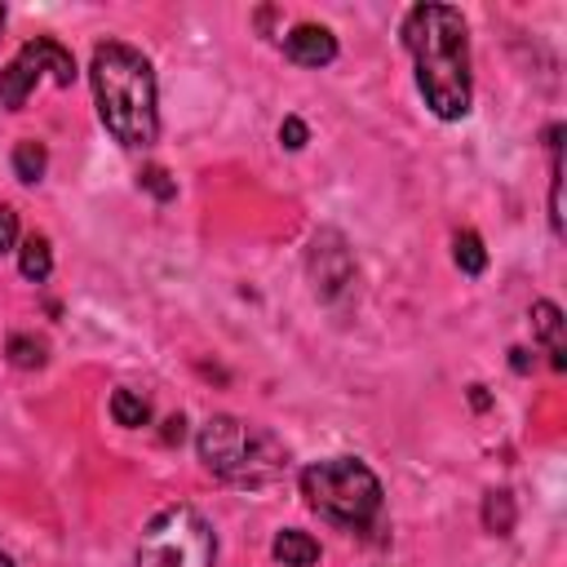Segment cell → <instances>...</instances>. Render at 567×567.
Instances as JSON below:
<instances>
[{
  "label": "cell",
  "mask_w": 567,
  "mask_h": 567,
  "mask_svg": "<svg viewBox=\"0 0 567 567\" xmlns=\"http://www.w3.org/2000/svg\"><path fill=\"white\" fill-rule=\"evenodd\" d=\"M111 416H115V425H124V430H142V425L151 421V403H146L137 390H115V394H111Z\"/></svg>",
  "instance_id": "7c38bea8"
},
{
  "label": "cell",
  "mask_w": 567,
  "mask_h": 567,
  "mask_svg": "<svg viewBox=\"0 0 567 567\" xmlns=\"http://www.w3.org/2000/svg\"><path fill=\"white\" fill-rule=\"evenodd\" d=\"M89 84H93L97 115L120 146L137 151V146L155 142V133H159L155 71L133 44H120V40L97 44L93 62H89Z\"/></svg>",
  "instance_id": "7a4b0ae2"
},
{
  "label": "cell",
  "mask_w": 567,
  "mask_h": 567,
  "mask_svg": "<svg viewBox=\"0 0 567 567\" xmlns=\"http://www.w3.org/2000/svg\"><path fill=\"white\" fill-rule=\"evenodd\" d=\"M270 554H275V563H284V567H315V563H319V540H315L310 532L284 527V532L275 536Z\"/></svg>",
  "instance_id": "30bf717a"
},
{
  "label": "cell",
  "mask_w": 567,
  "mask_h": 567,
  "mask_svg": "<svg viewBox=\"0 0 567 567\" xmlns=\"http://www.w3.org/2000/svg\"><path fill=\"white\" fill-rule=\"evenodd\" d=\"M310 279H315L319 297H337L354 279V261H350L341 235H332V230L315 235V244H310Z\"/></svg>",
  "instance_id": "52a82bcc"
},
{
  "label": "cell",
  "mask_w": 567,
  "mask_h": 567,
  "mask_svg": "<svg viewBox=\"0 0 567 567\" xmlns=\"http://www.w3.org/2000/svg\"><path fill=\"white\" fill-rule=\"evenodd\" d=\"M403 44L416 66V89L439 120H461L474 97L470 31L452 4H412L403 18Z\"/></svg>",
  "instance_id": "6da1fadb"
},
{
  "label": "cell",
  "mask_w": 567,
  "mask_h": 567,
  "mask_svg": "<svg viewBox=\"0 0 567 567\" xmlns=\"http://www.w3.org/2000/svg\"><path fill=\"white\" fill-rule=\"evenodd\" d=\"M483 527L492 536H509L514 532V496L509 492H487L483 496Z\"/></svg>",
  "instance_id": "4fadbf2b"
},
{
  "label": "cell",
  "mask_w": 567,
  "mask_h": 567,
  "mask_svg": "<svg viewBox=\"0 0 567 567\" xmlns=\"http://www.w3.org/2000/svg\"><path fill=\"white\" fill-rule=\"evenodd\" d=\"M18 270H22V279H31V284H44V279H49V270H53V248H49L44 235H27V239H22V248H18Z\"/></svg>",
  "instance_id": "8fae6325"
},
{
  "label": "cell",
  "mask_w": 567,
  "mask_h": 567,
  "mask_svg": "<svg viewBox=\"0 0 567 567\" xmlns=\"http://www.w3.org/2000/svg\"><path fill=\"white\" fill-rule=\"evenodd\" d=\"M18 244V213L0 204V252H9Z\"/></svg>",
  "instance_id": "d6986e66"
},
{
  "label": "cell",
  "mask_w": 567,
  "mask_h": 567,
  "mask_svg": "<svg viewBox=\"0 0 567 567\" xmlns=\"http://www.w3.org/2000/svg\"><path fill=\"white\" fill-rule=\"evenodd\" d=\"M44 168H49V155H44V146L40 142H18L13 146V173H18V182H40L44 177Z\"/></svg>",
  "instance_id": "5bb4252c"
},
{
  "label": "cell",
  "mask_w": 567,
  "mask_h": 567,
  "mask_svg": "<svg viewBox=\"0 0 567 567\" xmlns=\"http://www.w3.org/2000/svg\"><path fill=\"white\" fill-rule=\"evenodd\" d=\"M470 403H474V408H487V394H483V385H470Z\"/></svg>",
  "instance_id": "7402d4cb"
},
{
  "label": "cell",
  "mask_w": 567,
  "mask_h": 567,
  "mask_svg": "<svg viewBox=\"0 0 567 567\" xmlns=\"http://www.w3.org/2000/svg\"><path fill=\"white\" fill-rule=\"evenodd\" d=\"M195 443H199V461L235 487H266L288 470V447L270 430L248 425L239 416H208Z\"/></svg>",
  "instance_id": "3957f363"
},
{
  "label": "cell",
  "mask_w": 567,
  "mask_h": 567,
  "mask_svg": "<svg viewBox=\"0 0 567 567\" xmlns=\"http://www.w3.org/2000/svg\"><path fill=\"white\" fill-rule=\"evenodd\" d=\"M456 266H461L465 275H483L487 248H483V239H478L474 230H461V235H456Z\"/></svg>",
  "instance_id": "9a60e30c"
},
{
  "label": "cell",
  "mask_w": 567,
  "mask_h": 567,
  "mask_svg": "<svg viewBox=\"0 0 567 567\" xmlns=\"http://www.w3.org/2000/svg\"><path fill=\"white\" fill-rule=\"evenodd\" d=\"M142 186H146L155 199H173V190H177V186L168 182V173H164V168H146V173H142Z\"/></svg>",
  "instance_id": "e0dca14e"
},
{
  "label": "cell",
  "mask_w": 567,
  "mask_h": 567,
  "mask_svg": "<svg viewBox=\"0 0 567 567\" xmlns=\"http://www.w3.org/2000/svg\"><path fill=\"white\" fill-rule=\"evenodd\" d=\"M532 328H536V337L545 341L549 363L563 372V368H567V346H563V310H558L554 301H536V306H532Z\"/></svg>",
  "instance_id": "9c48e42d"
},
{
  "label": "cell",
  "mask_w": 567,
  "mask_h": 567,
  "mask_svg": "<svg viewBox=\"0 0 567 567\" xmlns=\"http://www.w3.org/2000/svg\"><path fill=\"white\" fill-rule=\"evenodd\" d=\"M0 27H4V4H0Z\"/></svg>",
  "instance_id": "cb8c5ba5"
},
{
  "label": "cell",
  "mask_w": 567,
  "mask_h": 567,
  "mask_svg": "<svg viewBox=\"0 0 567 567\" xmlns=\"http://www.w3.org/2000/svg\"><path fill=\"white\" fill-rule=\"evenodd\" d=\"M284 53L297 62V66H328L337 58V35L319 22H297L288 35H284Z\"/></svg>",
  "instance_id": "ba28073f"
},
{
  "label": "cell",
  "mask_w": 567,
  "mask_h": 567,
  "mask_svg": "<svg viewBox=\"0 0 567 567\" xmlns=\"http://www.w3.org/2000/svg\"><path fill=\"white\" fill-rule=\"evenodd\" d=\"M44 75H49L53 84H71V80H75V58H71L53 35H35V40H27V44L13 53V62L0 71V102H4L9 111H18Z\"/></svg>",
  "instance_id": "8992f818"
},
{
  "label": "cell",
  "mask_w": 567,
  "mask_h": 567,
  "mask_svg": "<svg viewBox=\"0 0 567 567\" xmlns=\"http://www.w3.org/2000/svg\"><path fill=\"white\" fill-rule=\"evenodd\" d=\"M164 425H168V430H164V439H168V443H173V439H182V416H173V421H164Z\"/></svg>",
  "instance_id": "44dd1931"
},
{
  "label": "cell",
  "mask_w": 567,
  "mask_h": 567,
  "mask_svg": "<svg viewBox=\"0 0 567 567\" xmlns=\"http://www.w3.org/2000/svg\"><path fill=\"white\" fill-rule=\"evenodd\" d=\"M509 368H514V372H527V368H532V359H527V350H523V346H514V350H509Z\"/></svg>",
  "instance_id": "ffe728a7"
},
{
  "label": "cell",
  "mask_w": 567,
  "mask_h": 567,
  "mask_svg": "<svg viewBox=\"0 0 567 567\" xmlns=\"http://www.w3.org/2000/svg\"><path fill=\"white\" fill-rule=\"evenodd\" d=\"M217 563V536L190 505L159 509L137 545V567H213Z\"/></svg>",
  "instance_id": "5b68a950"
},
{
  "label": "cell",
  "mask_w": 567,
  "mask_h": 567,
  "mask_svg": "<svg viewBox=\"0 0 567 567\" xmlns=\"http://www.w3.org/2000/svg\"><path fill=\"white\" fill-rule=\"evenodd\" d=\"M4 354H9L13 368H40L44 363V341H35L27 332H13L9 346H4Z\"/></svg>",
  "instance_id": "2e32d148"
},
{
  "label": "cell",
  "mask_w": 567,
  "mask_h": 567,
  "mask_svg": "<svg viewBox=\"0 0 567 567\" xmlns=\"http://www.w3.org/2000/svg\"><path fill=\"white\" fill-rule=\"evenodd\" d=\"M301 496L328 523L350 532L372 527L381 518V478L359 456H328L301 470Z\"/></svg>",
  "instance_id": "277c9868"
},
{
  "label": "cell",
  "mask_w": 567,
  "mask_h": 567,
  "mask_svg": "<svg viewBox=\"0 0 567 567\" xmlns=\"http://www.w3.org/2000/svg\"><path fill=\"white\" fill-rule=\"evenodd\" d=\"M279 142H284L288 151H301V146H306V124H301L297 115H288V120L279 124Z\"/></svg>",
  "instance_id": "ac0fdd59"
},
{
  "label": "cell",
  "mask_w": 567,
  "mask_h": 567,
  "mask_svg": "<svg viewBox=\"0 0 567 567\" xmlns=\"http://www.w3.org/2000/svg\"><path fill=\"white\" fill-rule=\"evenodd\" d=\"M0 567H13V563H9V554H0Z\"/></svg>",
  "instance_id": "603a6c76"
}]
</instances>
